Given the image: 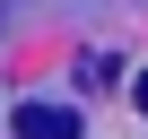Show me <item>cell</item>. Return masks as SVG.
I'll list each match as a JSON object with an SVG mask.
<instances>
[{
    "label": "cell",
    "mask_w": 148,
    "mask_h": 139,
    "mask_svg": "<svg viewBox=\"0 0 148 139\" xmlns=\"http://www.w3.org/2000/svg\"><path fill=\"white\" fill-rule=\"evenodd\" d=\"M18 139H79L70 104H18Z\"/></svg>",
    "instance_id": "1"
},
{
    "label": "cell",
    "mask_w": 148,
    "mask_h": 139,
    "mask_svg": "<svg viewBox=\"0 0 148 139\" xmlns=\"http://www.w3.org/2000/svg\"><path fill=\"white\" fill-rule=\"evenodd\" d=\"M131 96H139V113H148V70H139V78H131Z\"/></svg>",
    "instance_id": "2"
},
{
    "label": "cell",
    "mask_w": 148,
    "mask_h": 139,
    "mask_svg": "<svg viewBox=\"0 0 148 139\" xmlns=\"http://www.w3.org/2000/svg\"><path fill=\"white\" fill-rule=\"evenodd\" d=\"M0 26H9V18H0Z\"/></svg>",
    "instance_id": "3"
}]
</instances>
